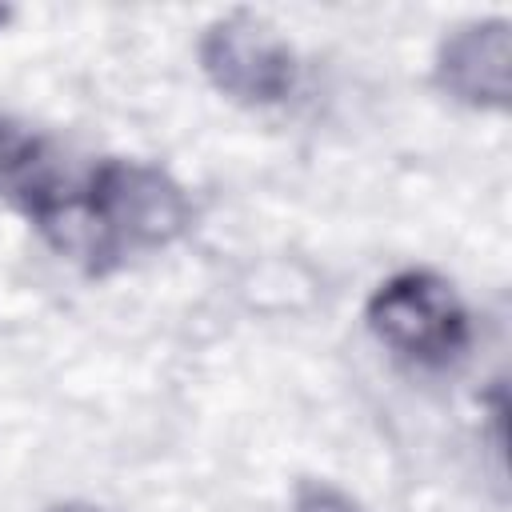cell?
Returning <instances> with one entry per match:
<instances>
[{"mask_svg":"<svg viewBox=\"0 0 512 512\" xmlns=\"http://www.w3.org/2000/svg\"><path fill=\"white\" fill-rule=\"evenodd\" d=\"M192 224L184 188L140 160H104L76 188L64 192L36 216V228L72 260L92 272H108L128 252L168 248Z\"/></svg>","mask_w":512,"mask_h":512,"instance_id":"1","label":"cell"},{"mask_svg":"<svg viewBox=\"0 0 512 512\" xmlns=\"http://www.w3.org/2000/svg\"><path fill=\"white\" fill-rule=\"evenodd\" d=\"M368 328L416 364H448L468 344V312L448 280L424 268L388 276L368 296Z\"/></svg>","mask_w":512,"mask_h":512,"instance_id":"2","label":"cell"},{"mask_svg":"<svg viewBox=\"0 0 512 512\" xmlns=\"http://www.w3.org/2000/svg\"><path fill=\"white\" fill-rule=\"evenodd\" d=\"M200 68L216 92L244 108H268L292 96L300 64L292 44L252 12H228L200 36Z\"/></svg>","mask_w":512,"mask_h":512,"instance_id":"3","label":"cell"},{"mask_svg":"<svg viewBox=\"0 0 512 512\" xmlns=\"http://www.w3.org/2000/svg\"><path fill=\"white\" fill-rule=\"evenodd\" d=\"M432 76L452 100L480 112H504L512 100V24L504 16H484L452 28L436 48Z\"/></svg>","mask_w":512,"mask_h":512,"instance_id":"4","label":"cell"},{"mask_svg":"<svg viewBox=\"0 0 512 512\" xmlns=\"http://www.w3.org/2000/svg\"><path fill=\"white\" fill-rule=\"evenodd\" d=\"M60 192L64 180L52 164L48 140L12 116H0V196L36 220Z\"/></svg>","mask_w":512,"mask_h":512,"instance_id":"5","label":"cell"},{"mask_svg":"<svg viewBox=\"0 0 512 512\" xmlns=\"http://www.w3.org/2000/svg\"><path fill=\"white\" fill-rule=\"evenodd\" d=\"M292 512H364V508L328 480H300L292 496Z\"/></svg>","mask_w":512,"mask_h":512,"instance_id":"6","label":"cell"},{"mask_svg":"<svg viewBox=\"0 0 512 512\" xmlns=\"http://www.w3.org/2000/svg\"><path fill=\"white\" fill-rule=\"evenodd\" d=\"M52 512H104V508H96V504H80V500H72V504H56Z\"/></svg>","mask_w":512,"mask_h":512,"instance_id":"7","label":"cell"},{"mask_svg":"<svg viewBox=\"0 0 512 512\" xmlns=\"http://www.w3.org/2000/svg\"><path fill=\"white\" fill-rule=\"evenodd\" d=\"M8 20H12V8H8V4H0V28H4Z\"/></svg>","mask_w":512,"mask_h":512,"instance_id":"8","label":"cell"}]
</instances>
